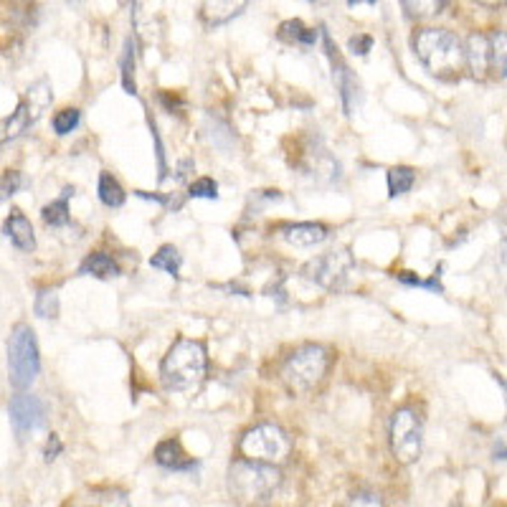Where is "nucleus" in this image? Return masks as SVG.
<instances>
[{
	"instance_id": "nucleus-1",
	"label": "nucleus",
	"mask_w": 507,
	"mask_h": 507,
	"mask_svg": "<svg viewBox=\"0 0 507 507\" xmlns=\"http://www.w3.org/2000/svg\"><path fill=\"white\" fill-rule=\"evenodd\" d=\"M414 51L424 69L439 79H457L467 69V49L446 28H424L414 36Z\"/></svg>"
},
{
	"instance_id": "nucleus-2",
	"label": "nucleus",
	"mask_w": 507,
	"mask_h": 507,
	"mask_svg": "<svg viewBox=\"0 0 507 507\" xmlns=\"http://www.w3.org/2000/svg\"><path fill=\"white\" fill-rule=\"evenodd\" d=\"M282 485V474L274 464L254 462V459H239L229 469V492L241 505H262L274 497Z\"/></svg>"
},
{
	"instance_id": "nucleus-3",
	"label": "nucleus",
	"mask_w": 507,
	"mask_h": 507,
	"mask_svg": "<svg viewBox=\"0 0 507 507\" xmlns=\"http://www.w3.org/2000/svg\"><path fill=\"white\" fill-rule=\"evenodd\" d=\"M206 347L195 340H186L181 338L173 342V347L167 350L160 365V378L162 386L167 391H193L206 375Z\"/></svg>"
},
{
	"instance_id": "nucleus-4",
	"label": "nucleus",
	"mask_w": 507,
	"mask_h": 507,
	"mask_svg": "<svg viewBox=\"0 0 507 507\" xmlns=\"http://www.w3.org/2000/svg\"><path fill=\"white\" fill-rule=\"evenodd\" d=\"M330 368V353L322 345H302L292 355H287L279 375L292 393H307L325 378Z\"/></svg>"
},
{
	"instance_id": "nucleus-5",
	"label": "nucleus",
	"mask_w": 507,
	"mask_h": 507,
	"mask_svg": "<svg viewBox=\"0 0 507 507\" xmlns=\"http://www.w3.org/2000/svg\"><path fill=\"white\" fill-rule=\"evenodd\" d=\"M467 71L474 79H507V33H474L467 41Z\"/></svg>"
},
{
	"instance_id": "nucleus-6",
	"label": "nucleus",
	"mask_w": 507,
	"mask_h": 507,
	"mask_svg": "<svg viewBox=\"0 0 507 507\" xmlns=\"http://www.w3.org/2000/svg\"><path fill=\"white\" fill-rule=\"evenodd\" d=\"M41 370V358H38V345L36 335L28 325H15L8 340V378L15 391L31 388L36 375Z\"/></svg>"
},
{
	"instance_id": "nucleus-7",
	"label": "nucleus",
	"mask_w": 507,
	"mask_h": 507,
	"mask_svg": "<svg viewBox=\"0 0 507 507\" xmlns=\"http://www.w3.org/2000/svg\"><path fill=\"white\" fill-rule=\"evenodd\" d=\"M239 449L246 459L254 462H266V464H282L289 452H292V441L285 431L274 424H259L249 429L239 441Z\"/></svg>"
},
{
	"instance_id": "nucleus-8",
	"label": "nucleus",
	"mask_w": 507,
	"mask_h": 507,
	"mask_svg": "<svg viewBox=\"0 0 507 507\" xmlns=\"http://www.w3.org/2000/svg\"><path fill=\"white\" fill-rule=\"evenodd\" d=\"M424 426L414 409H398L391 416V452L401 464H414L421 457Z\"/></svg>"
},
{
	"instance_id": "nucleus-9",
	"label": "nucleus",
	"mask_w": 507,
	"mask_h": 507,
	"mask_svg": "<svg viewBox=\"0 0 507 507\" xmlns=\"http://www.w3.org/2000/svg\"><path fill=\"white\" fill-rule=\"evenodd\" d=\"M355 269V262L350 257L347 249H338V251H327L322 257L312 259L310 264L302 269V277L307 282H315V285L325 287V289H340L347 282L350 271Z\"/></svg>"
},
{
	"instance_id": "nucleus-10",
	"label": "nucleus",
	"mask_w": 507,
	"mask_h": 507,
	"mask_svg": "<svg viewBox=\"0 0 507 507\" xmlns=\"http://www.w3.org/2000/svg\"><path fill=\"white\" fill-rule=\"evenodd\" d=\"M320 36H322V46H325V54L330 59V66H333V82L340 91V102H342V109L345 114H353L355 105H358V99H361V84L355 79V74L350 71V66L345 63V59L340 56L338 46L333 43L330 33H327V28H320Z\"/></svg>"
},
{
	"instance_id": "nucleus-11",
	"label": "nucleus",
	"mask_w": 507,
	"mask_h": 507,
	"mask_svg": "<svg viewBox=\"0 0 507 507\" xmlns=\"http://www.w3.org/2000/svg\"><path fill=\"white\" fill-rule=\"evenodd\" d=\"M294 165H297L307 178H312V181H317V183H333L335 178H340V165H338V160L322 147L320 139H310V142L302 147V153H299Z\"/></svg>"
},
{
	"instance_id": "nucleus-12",
	"label": "nucleus",
	"mask_w": 507,
	"mask_h": 507,
	"mask_svg": "<svg viewBox=\"0 0 507 507\" xmlns=\"http://www.w3.org/2000/svg\"><path fill=\"white\" fill-rule=\"evenodd\" d=\"M8 414H10V424L15 429V437L26 439L28 434H33L43 426L46 421V409L36 396L28 393H18L8 403Z\"/></svg>"
},
{
	"instance_id": "nucleus-13",
	"label": "nucleus",
	"mask_w": 507,
	"mask_h": 507,
	"mask_svg": "<svg viewBox=\"0 0 507 507\" xmlns=\"http://www.w3.org/2000/svg\"><path fill=\"white\" fill-rule=\"evenodd\" d=\"M155 462L165 469H173V472H193L198 462L190 459L186 452H183V446L178 439H165L160 444L155 446Z\"/></svg>"
},
{
	"instance_id": "nucleus-14",
	"label": "nucleus",
	"mask_w": 507,
	"mask_h": 507,
	"mask_svg": "<svg viewBox=\"0 0 507 507\" xmlns=\"http://www.w3.org/2000/svg\"><path fill=\"white\" fill-rule=\"evenodd\" d=\"M282 239L287 243H292V246H315V243H322L327 239V226L322 223H312V221H305V223H289V226H282Z\"/></svg>"
},
{
	"instance_id": "nucleus-15",
	"label": "nucleus",
	"mask_w": 507,
	"mask_h": 507,
	"mask_svg": "<svg viewBox=\"0 0 507 507\" xmlns=\"http://www.w3.org/2000/svg\"><path fill=\"white\" fill-rule=\"evenodd\" d=\"M249 0H203L201 6V18L206 26H223L231 18H236L246 8Z\"/></svg>"
},
{
	"instance_id": "nucleus-16",
	"label": "nucleus",
	"mask_w": 507,
	"mask_h": 507,
	"mask_svg": "<svg viewBox=\"0 0 507 507\" xmlns=\"http://www.w3.org/2000/svg\"><path fill=\"white\" fill-rule=\"evenodd\" d=\"M51 99H54V91H51V84L46 82V79H38V82H33L31 86L26 89V97L18 102V105H23V109L28 112V117H31V122H38L41 119V114L51 107Z\"/></svg>"
},
{
	"instance_id": "nucleus-17",
	"label": "nucleus",
	"mask_w": 507,
	"mask_h": 507,
	"mask_svg": "<svg viewBox=\"0 0 507 507\" xmlns=\"http://www.w3.org/2000/svg\"><path fill=\"white\" fill-rule=\"evenodd\" d=\"M6 236L10 239L18 251H33L36 249V236H33V226L28 221L21 211H10L6 221Z\"/></svg>"
},
{
	"instance_id": "nucleus-18",
	"label": "nucleus",
	"mask_w": 507,
	"mask_h": 507,
	"mask_svg": "<svg viewBox=\"0 0 507 507\" xmlns=\"http://www.w3.org/2000/svg\"><path fill=\"white\" fill-rule=\"evenodd\" d=\"M79 274L97 277V279H112V277H119V264L109 254L97 251V254H89V257L84 259L82 266H79Z\"/></svg>"
},
{
	"instance_id": "nucleus-19",
	"label": "nucleus",
	"mask_w": 507,
	"mask_h": 507,
	"mask_svg": "<svg viewBox=\"0 0 507 507\" xmlns=\"http://www.w3.org/2000/svg\"><path fill=\"white\" fill-rule=\"evenodd\" d=\"M74 195V188H63V193L51 201L49 206H43L41 211V218L46 226H54V229H63V226H69L71 215H69V198Z\"/></svg>"
},
{
	"instance_id": "nucleus-20",
	"label": "nucleus",
	"mask_w": 507,
	"mask_h": 507,
	"mask_svg": "<svg viewBox=\"0 0 507 507\" xmlns=\"http://www.w3.org/2000/svg\"><path fill=\"white\" fill-rule=\"evenodd\" d=\"M279 38L287 43H297V46H315L317 43V31L307 28L302 21H285L279 26Z\"/></svg>"
},
{
	"instance_id": "nucleus-21",
	"label": "nucleus",
	"mask_w": 507,
	"mask_h": 507,
	"mask_svg": "<svg viewBox=\"0 0 507 507\" xmlns=\"http://www.w3.org/2000/svg\"><path fill=\"white\" fill-rule=\"evenodd\" d=\"M97 193H99V201L105 203L107 209H119V206H125V188L119 186L109 173H99V186H97Z\"/></svg>"
},
{
	"instance_id": "nucleus-22",
	"label": "nucleus",
	"mask_w": 507,
	"mask_h": 507,
	"mask_svg": "<svg viewBox=\"0 0 507 507\" xmlns=\"http://www.w3.org/2000/svg\"><path fill=\"white\" fill-rule=\"evenodd\" d=\"M181 264H183V257L178 254V249H175L173 243L160 246L158 254H153V259H150V266H153V269H162L173 279L181 277Z\"/></svg>"
},
{
	"instance_id": "nucleus-23",
	"label": "nucleus",
	"mask_w": 507,
	"mask_h": 507,
	"mask_svg": "<svg viewBox=\"0 0 507 507\" xmlns=\"http://www.w3.org/2000/svg\"><path fill=\"white\" fill-rule=\"evenodd\" d=\"M403 10L409 18H416V21H426V18H434L444 10L446 0H401Z\"/></svg>"
},
{
	"instance_id": "nucleus-24",
	"label": "nucleus",
	"mask_w": 507,
	"mask_h": 507,
	"mask_svg": "<svg viewBox=\"0 0 507 507\" xmlns=\"http://www.w3.org/2000/svg\"><path fill=\"white\" fill-rule=\"evenodd\" d=\"M416 181V173L406 165H396L388 170V195L391 198H396V195L409 193L411 186Z\"/></svg>"
},
{
	"instance_id": "nucleus-25",
	"label": "nucleus",
	"mask_w": 507,
	"mask_h": 507,
	"mask_svg": "<svg viewBox=\"0 0 507 507\" xmlns=\"http://www.w3.org/2000/svg\"><path fill=\"white\" fill-rule=\"evenodd\" d=\"M119 69H122V86H125L127 94H137V84H135V43L133 38L125 41V54H122V61H119Z\"/></svg>"
},
{
	"instance_id": "nucleus-26",
	"label": "nucleus",
	"mask_w": 507,
	"mask_h": 507,
	"mask_svg": "<svg viewBox=\"0 0 507 507\" xmlns=\"http://www.w3.org/2000/svg\"><path fill=\"white\" fill-rule=\"evenodd\" d=\"M441 269L444 266L439 264L437 266V271L431 274V279H418V277H414L411 271H398V282H403V285H409V287H424V289H429V292H444V287H441Z\"/></svg>"
},
{
	"instance_id": "nucleus-27",
	"label": "nucleus",
	"mask_w": 507,
	"mask_h": 507,
	"mask_svg": "<svg viewBox=\"0 0 507 507\" xmlns=\"http://www.w3.org/2000/svg\"><path fill=\"white\" fill-rule=\"evenodd\" d=\"M33 310L43 320H56V315H59V297H56L54 289H41V292L36 294Z\"/></svg>"
},
{
	"instance_id": "nucleus-28",
	"label": "nucleus",
	"mask_w": 507,
	"mask_h": 507,
	"mask_svg": "<svg viewBox=\"0 0 507 507\" xmlns=\"http://www.w3.org/2000/svg\"><path fill=\"white\" fill-rule=\"evenodd\" d=\"M79 122H82V112L74 109V107H66V109L56 112L54 119H51L56 135H69L71 130H77Z\"/></svg>"
},
{
	"instance_id": "nucleus-29",
	"label": "nucleus",
	"mask_w": 507,
	"mask_h": 507,
	"mask_svg": "<svg viewBox=\"0 0 507 507\" xmlns=\"http://www.w3.org/2000/svg\"><path fill=\"white\" fill-rule=\"evenodd\" d=\"M188 195L190 198H209V201H215L218 198V186H215L213 178H198L195 183H190Z\"/></svg>"
},
{
	"instance_id": "nucleus-30",
	"label": "nucleus",
	"mask_w": 507,
	"mask_h": 507,
	"mask_svg": "<svg viewBox=\"0 0 507 507\" xmlns=\"http://www.w3.org/2000/svg\"><path fill=\"white\" fill-rule=\"evenodd\" d=\"M26 186H28L26 175L18 173V170H6L3 173V198H10V195H15Z\"/></svg>"
},
{
	"instance_id": "nucleus-31",
	"label": "nucleus",
	"mask_w": 507,
	"mask_h": 507,
	"mask_svg": "<svg viewBox=\"0 0 507 507\" xmlns=\"http://www.w3.org/2000/svg\"><path fill=\"white\" fill-rule=\"evenodd\" d=\"M347 49H350V54H355V56H365L370 49H373V38H370L368 33H358L347 41Z\"/></svg>"
},
{
	"instance_id": "nucleus-32",
	"label": "nucleus",
	"mask_w": 507,
	"mask_h": 507,
	"mask_svg": "<svg viewBox=\"0 0 507 507\" xmlns=\"http://www.w3.org/2000/svg\"><path fill=\"white\" fill-rule=\"evenodd\" d=\"M61 449H63V444H61V439H59V434H51L49 444H46V452H43V459H46V462H54V459L61 454Z\"/></svg>"
},
{
	"instance_id": "nucleus-33",
	"label": "nucleus",
	"mask_w": 507,
	"mask_h": 507,
	"mask_svg": "<svg viewBox=\"0 0 507 507\" xmlns=\"http://www.w3.org/2000/svg\"><path fill=\"white\" fill-rule=\"evenodd\" d=\"M381 497L378 494H373V492H355L353 497H350V505H381Z\"/></svg>"
},
{
	"instance_id": "nucleus-34",
	"label": "nucleus",
	"mask_w": 507,
	"mask_h": 507,
	"mask_svg": "<svg viewBox=\"0 0 507 507\" xmlns=\"http://www.w3.org/2000/svg\"><path fill=\"white\" fill-rule=\"evenodd\" d=\"M361 3H368V6H375V3H378V0H347V6H350V8L361 6Z\"/></svg>"
},
{
	"instance_id": "nucleus-35",
	"label": "nucleus",
	"mask_w": 507,
	"mask_h": 507,
	"mask_svg": "<svg viewBox=\"0 0 507 507\" xmlns=\"http://www.w3.org/2000/svg\"><path fill=\"white\" fill-rule=\"evenodd\" d=\"M477 3H482V6L494 8V6H502V3H507V0H477Z\"/></svg>"
},
{
	"instance_id": "nucleus-36",
	"label": "nucleus",
	"mask_w": 507,
	"mask_h": 507,
	"mask_svg": "<svg viewBox=\"0 0 507 507\" xmlns=\"http://www.w3.org/2000/svg\"><path fill=\"white\" fill-rule=\"evenodd\" d=\"M69 3H71V6H79V3H82V0H69Z\"/></svg>"
},
{
	"instance_id": "nucleus-37",
	"label": "nucleus",
	"mask_w": 507,
	"mask_h": 507,
	"mask_svg": "<svg viewBox=\"0 0 507 507\" xmlns=\"http://www.w3.org/2000/svg\"><path fill=\"white\" fill-rule=\"evenodd\" d=\"M307 3H327V0H307Z\"/></svg>"
},
{
	"instance_id": "nucleus-38",
	"label": "nucleus",
	"mask_w": 507,
	"mask_h": 507,
	"mask_svg": "<svg viewBox=\"0 0 507 507\" xmlns=\"http://www.w3.org/2000/svg\"><path fill=\"white\" fill-rule=\"evenodd\" d=\"M505 221H507V213H505Z\"/></svg>"
}]
</instances>
